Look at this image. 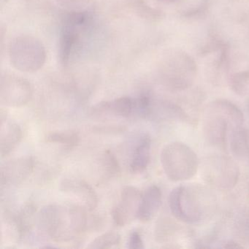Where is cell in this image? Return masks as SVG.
Wrapping results in <instances>:
<instances>
[{
  "label": "cell",
  "instance_id": "cell-1",
  "mask_svg": "<svg viewBox=\"0 0 249 249\" xmlns=\"http://www.w3.org/2000/svg\"><path fill=\"white\" fill-rule=\"evenodd\" d=\"M89 211L83 205L52 204L38 213L40 231L56 243H67L81 236L89 227Z\"/></svg>",
  "mask_w": 249,
  "mask_h": 249
},
{
  "label": "cell",
  "instance_id": "cell-2",
  "mask_svg": "<svg viewBox=\"0 0 249 249\" xmlns=\"http://www.w3.org/2000/svg\"><path fill=\"white\" fill-rule=\"evenodd\" d=\"M169 206L179 221L188 224H200L213 216L218 200L209 188L192 183L175 188L169 197Z\"/></svg>",
  "mask_w": 249,
  "mask_h": 249
},
{
  "label": "cell",
  "instance_id": "cell-3",
  "mask_svg": "<svg viewBox=\"0 0 249 249\" xmlns=\"http://www.w3.org/2000/svg\"><path fill=\"white\" fill-rule=\"evenodd\" d=\"M244 116L237 106L227 100H215L207 106L204 112V138L208 145L221 151L227 146V133L240 129Z\"/></svg>",
  "mask_w": 249,
  "mask_h": 249
},
{
  "label": "cell",
  "instance_id": "cell-4",
  "mask_svg": "<svg viewBox=\"0 0 249 249\" xmlns=\"http://www.w3.org/2000/svg\"><path fill=\"white\" fill-rule=\"evenodd\" d=\"M197 67L192 56L183 51H172L163 60L160 70L163 85L172 91H182L193 85Z\"/></svg>",
  "mask_w": 249,
  "mask_h": 249
},
{
  "label": "cell",
  "instance_id": "cell-5",
  "mask_svg": "<svg viewBox=\"0 0 249 249\" xmlns=\"http://www.w3.org/2000/svg\"><path fill=\"white\" fill-rule=\"evenodd\" d=\"M160 161L166 176L174 182L192 178L199 165L195 151L180 142H173L166 145L161 150Z\"/></svg>",
  "mask_w": 249,
  "mask_h": 249
},
{
  "label": "cell",
  "instance_id": "cell-6",
  "mask_svg": "<svg viewBox=\"0 0 249 249\" xmlns=\"http://www.w3.org/2000/svg\"><path fill=\"white\" fill-rule=\"evenodd\" d=\"M8 56L16 70L33 73L40 71L46 63V49L37 37L21 35L11 40L8 46Z\"/></svg>",
  "mask_w": 249,
  "mask_h": 249
},
{
  "label": "cell",
  "instance_id": "cell-7",
  "mask_svg": "<svg viewBox=\"0 0 249 249\" xmlns=\"http://www.w3.org/2000/svg\"><path fill=\"white\" fill-rule=\"evenodd\" d=\"M201 176L209 186L221 190H230L237 184L240 170L230 157L213 155L202 161Z\"/></svg>",
  "mask_w": 249,
  "mask_h": 249
},
{
  "label": "cell",
  "instance_id": "cell-8",
  "mask_svg": "<svg viewBox=\"0 0 249 249\" xmlns=\"http://www.w3.org/2000/svg\"><path fill=\"white\" fill-rule=\"evenodd\" d=\"M87 17L75 13L63 24L59 40V57L61 64L67 66L82 41Z\"/></svg>",
  "mask_w": 249,
  "mask_h": 249
},
{
  "label": "cell",
  "instance_id": "cell-9",
  "mask_svg": "<svg viewBox=\"0 0 249 249\" xmlns=\"http://www.w3.org/2000/svg\"><path fill=\"white\" fill-rule=\"evenodd\" d=\"M33 88L28 80L5 73L0 78V103L6 107H20L32 99Z\"/></svg>",
  "mask_w": 249,
  "mask_h": 249
},
{
  "label": "cell",
  "instance_id": "cell-10",
  "mask_svg": "<svg viewBox=\"0 0 249 249\" xmlns=\"http://www.w3.org/2000/svg\"><path fill=\"white\" fill-rule=\"evenodd\" d=\"M142 193L132 186H126L121 192L120 199L112 210V218L117 227H126L138 218Z\"/></svg>",
  "mask_w": 249,
  "mask_h": 249
},
{
  "label": "cell",
  "instance_id": "cell-11",
  "mask_svg": "<svg viewBox=\"0 0 249 249\" xmlns=\"http://www.w3.org/2000/svg\"><path fill=\"white\" fill-rule=\"evenodd\" d=\"M36 166L33 157L13 159L2 164L0 169V183L3 187H13L22 184L31 176Z\"/></svg>",
  "mask_w": 249,
  "mask_h": 249
},
{
  "label": "cell",
  "instance_id": "cell-12",
  "mask_svg": "<svg viewBox=\"0 0 249 249\" xmlns=\"http://www.w3.org/2000/svg\"><path fill=\"white\" fill-rule=\"evenodd\" d=\"M136 102L129 97H121L100 102L91 107L90 116L93 118H129L135 111Z\"/></svg>",
  "mask_w": 249,
  "mask_h": 249
},
{
  "label": "cell",
  "instance_id": "cell-13",
  "mask_svg": "<svg viewBox=\"0 0 249 249\" xmlns=\"http://www.w3.org/2000/svg\"><path fill=\"white\" fill-rule=\"evenodd\" d=\"M62 192L76 197L89 211H93L98 205V196L94 189L85 180L77 178H65L61 183Z\"/></svg>",
  "mask_w": 249,
  "mask_h": 249
},
{
  "label": "cell",
  "instance_id": "cell-14",
  "mask_svg": "<svg viewBox=\"0 0 249 249\" xmlns=\"http://www.w3.org/2000/svg\"><path fill=\"white\" fill-rule=\"evenodd\" d=\"M38 213L36 204L33 202H26L13 217V224L19 239L30 235L37 221Z\"/></svg>",
  "mask_w": 249,
  "mask_h": 249
},
{
  "label": "cell",
  "instance_id": "cell-15",
  "mask_svg": "<svg viewBox=\"0 0 249 249\" xmlns=\"http://www.w3.org/2000/svg\"><path fill=\"white\" fill-rule=\"evenodd\" d=\"M162 201L161 189L156 185L149 186L142 193L138 212V219L142 223L151 221L160 211Z\"/></svg>",
  "mask_w": 249,
  "mask_h": 249
},
{
  "label": "cell",
  "instance_id": "cell-16",
  "mask_svg": "<svg viewBox=\"0 0 249 249\" xmlns=\"http://www.w3.org/2000/svg\"><path fill=\"white\" fill-rule=\"evenodd\" d=\"M151 138L148 134H144L138 140L131 157L129 171L133 175L143 173L151 161Z\"/></svg>",
  "mask_w": 249,
  "mask_h": 249
},
{
  "label": "cell",
  "instance_id": "cell-17",
  "mask_svg": "<svg viewBox=\"0 0 249 249\" xmlns=\"http://www.w3.org/2000/svg\"><path fill=\"white\" fill-rule=\"evenodd\" d=\"M0 155L7 157L17 148L23 138L19 125L14 122H0Z\"/></svg>",
  "mask_w": 249,
  "mask_h": 249
},
{
  "label": "cell",
  "instance_id": "cell-18",
  "mask_svg": "<svg viewBox=\"0 0 249 249\" xmlns=\"http://www.w3.org/2000/svg\"><path fill=\"white\" fill-rule=\"evenodd\" d=\"M231 151L234 157L249 165V130L237 129L233 131L230 140Z\"/></svg>",
  "mask_w": 249,
  "mask_h": 249
},
{
  "label": "cell",
  "instance_id": "cell-19",
  "mask_svg": "<svg viewBox=\"0 0 249 249\" xmlns=\"http://www.w3.org/2000/svg\"><path fill=\"white\" fill-rule=\"evenodd\" d=\"M81 138L75 130H62L49 132L45 137L47 143L59 145L67 149H72L79 144Z\"/></svg>",
  "mask_w": 249,
  "mask_h": 249
},
{
  "label": "cell",
  "instance_id": "cell-20",
  "mask_svg": "<svg viewBox=\"0 0 249 249\" xmlns=\"http://www.w3.org/2000/svg\"><path fill=\"white\" fill-rule=\"evenodd\" d=\"M100 170L105 180L112 179L120 173V165L116 156L110 150H106L100 159Z\"/></svg>",
  "mask_w": 249,
  "mask_h": 249
},
{
  "label": "cell",
  "instance_id": "cell-21",
  "mask_svg": "<svg viewBox=\"0 0 249 249\" xmlns=\"http://www.w3.org/2000/svg\"><path fill=\"white\" fill-rule=\"evenodd\" d=\"M176 224L170 218H161L157 221L154 230V237L158 243L169 241L177 231Z\"/></svg>",
  "mask_w": 249,
  "mask_h": 249
},
{
  "label": "cell",
  "instance_id": "cell-22",
  "mask_svg": "<svg viewBox=\"0 0 249 249\" xmlns=\"http://www.w3.org/2000/svg\"><path fill=\"white\" fill-rule=\"evenodd\" d=\"M229 84L237 95L248 97L249 96V71L233 74L229 78Z\"/></svg>",
  "mask_w": 249,
  "mask_h": 249
},
{
  "label": "cell",
  "instance_id": "cell-23",
  "mask_svg": "<svg viewBox=\"0 0 249 249\" xmlns=\"http://www.w3.org/2000/svg\"><path fill=\"white\" fill-rule=\"evenodd\" d=\"M121 243V235L114 231H107L98 236L89 243L90 249H110L117 247Z\"/></svg>",
  "mask_w": 249,
  "mask_h": 249
},
{
  "label": "cell",
  "instance_id": "cell-24",
  "mask_svg": "<svg viewBox=\"0 0 249 249\" xmlns=\"http://www.w3.org/2000/svg\"><path fill=\"white\" fill-rule=\"evenodd\" d=\"M127 246L129 249H144L143 240L139 231L134 230L130 233L128 238Z\"/></svg>",
  "mask_w": 249,
  "mask_h": 249
},
{
  "label": "cell",
  "instance_id": "cell-25",
  "mask_svg": "<svg viewBox=\"0 0 249 249\" xmlns=\"http://www.w3.org/2000/svg\"><path fill=\"white\" fill-rule=\"evenodd\" d=\"M62 6L68 8H77L82 7L88 2L89 0H56Z\"/></svg>",
  "mask_w": 249,
  "mask_h": 249
},
{
  "label": "cell",
  "instance_id": "cell-26",
  "mask_svg": "<svg viewBox=\"0 0 249 249\" xmlns=\"http://www.w3.org/2000/svg\"><path fill=\"white\" fill-rule=\"evenodd\" d=\"M227 244L228 245L224 246V247L228 248V249H241V248H243V246H240V245L237 244L236 243H233V242H230Z\"/></svg>",
  "mask_w": 249,
  "mask_h": 249
},
{
  "label": "cell",
  "instance_id": "cell-27",
  "mask_svg": "<svg viewBox=\"0 0 249 249\" xmlns=\"http://www.w3.org/2000/svg\"><path fill=\"white\" fill-rule=\"evenodd\" d=\"M244 226L246 230L249 231V215H248V216L245 218Z\"/></svg>",
  "mask_w": 249,
  "mask_h": 249
},
{
  "label": "cell",
  "instance_id": "cell-28",
  "mask_svg": "<svg viewBox=\"0 0 249 249\" xmlns=\"http://www.w3.org/2000/svg\"><path fill=\"white\" fill-rule=\"evenodd\" d=\"M160 1H162V2H173L175 0H160Z\"/></svg>",
  "mask_w": 249,
  "mask_h": 249
},
{
  "label": "cell",
  "instance_id": "cell-29",
  "mask_svg": "<svg viewBox=\"0 0 249 249\" xmlns=\"http://www.w3.org/2000/svg\"></svg>",
  "mask_w": 249,
  "mask_h": 249
},
{
  "label": "cell",
  "instance_id": "cell-30",
  "mask_svg": "<svg viewBox=\"0 0 249 249\" xmlns=\"http://www.w3.org/2000/svg\"></svg>",
  "mask_w": 249,
  "mask_h": 249
}]
</instances>
